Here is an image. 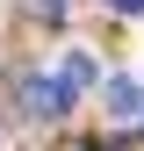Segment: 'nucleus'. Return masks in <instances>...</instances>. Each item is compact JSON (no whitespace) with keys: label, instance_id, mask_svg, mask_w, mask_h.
I'll list each match as a JSON object with an SVG mask.
<instances>
[{"label":"nucleus","instance_id":"nucleus-3","mask_svg":"<svg viewBox=\"0 0 144 151\" xmlns=\"http://www.w3.org/2000/svg\"><path fill=\"white\" fill-rule=\"evenodd\" d=\"M108 7H122V14H144V0H108Z\"/></svg>","mask_w":144,"mask_h":151},{"label":"nucleus","instance_id":"nucleus-1","mask_svg":"<svg viewBox=\"0 0 144 151\" xmlns=\"http://www.w3.org/2000/svg\"><path fill=\"white\" fill-rule=\"evenodd\" d=\"M22 101L36 108V115H65V108H72V79H65V72H58V79H29Z\"/></svg>","mask_w":144,"mask_h":151},{"label":"nucleus","instance_id":"nucleus-4","mask_svg":"<svg viewBox=\"0 0 144 151\" xmlns=\"http://www.w3.org/2000/svg\"><path fill=\"white\" fill-rule=\"evenodd\" d=\"M94 151H115V144H94Z\"/></svg>","mask_w":144,"mask_h":151},{"label":"nucleus","instance_id":"nucleus-2","mask_svg":"<svg viewBox=\"0 0 144 151\" xmlns=\"http://www.w3.org/2000/svg\"><path fill=\"white\" fill-rule=\"evenodd\" d=\"M137 101H144L137 79H115V86H108V108H115V115H137Z\"/></svg>","mask_w":144,"mask_h":151}]
</instances>
